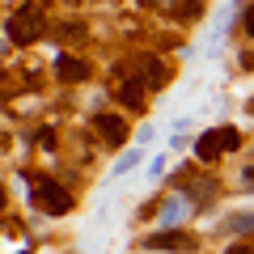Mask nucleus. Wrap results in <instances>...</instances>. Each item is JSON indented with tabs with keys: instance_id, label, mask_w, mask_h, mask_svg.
Instances as JSON below:
<instances>
[{
	"instance_id": "obj_1",
	"label": "nucleus",
	"mask_w": 254,
	"mask_h": 254,
	"mask_svg": "<svg viewBox=\"0 0 254 254\" xmlns=\"http://www.w3.org/2000/svg\"><path fill=\"white\" fill-rule=\"evenodd\" d=\"M47 34V17L38 9H17L9 17V38L17 47H30V43H38V38Z\"/></svg>"
},
{
	"instance_id": "obj_2",
	"label": "nucleus",
	"mask_w": 254,
	"mask_h": 254,
	"mask_svg": "<svg viewBox=\"0 0 254 254\" xmlns=\"http://www.w3.org/2000/svg\"><path fill=\"white\" fill-rule=\"evenodd\" d=\"M237 144H242V136H237L233 127H216V131H203L199 136L195 153H199V161H216L220 153H233Z\"/></svg>"
},
{
	"instance_id": "obj_3",
	"label": "nucleus",
	"mask_w": 254,
	"mask_h": 254,
	"mask_svg": "<svg viewBox=\"0 0 254 254\" xmlns=\"http://www.w3.org/2000/svg\"><path fill=\"white\" fill-rule=\"evenodd\" d=\"M34 199H38V208L51 212V216H64V212L72 208V195H68L64 187H55L51 178H38L34 182Z\"/></svg>"
},
{
	"instance_id": "obj_4",
	"label": "nucleus",
	"mask_w": 254,
	"mask_h": 254,
	"mask_svg": "<svg viewBox=\"0 0 254 254\" xmlns=\"http://www.w3.org/2000/svg\"><path fill=\"white\" fill-rule=\"evenodd\" d=\"M148 250H195V237L190 233H153Z\"/></svg>"
},
{
	"instance_id": "obj_5",
	"label": "nucleus",
	"mask_w": 254,
	"mask_h": 254,
	"mask_svg": "<svg viewBox=\"0 0 254 254\" xmlns=\"http://www.w3.org/2000/svg\"><path fill=\"white\" fill-rule=\"evenodd\" d=\"M98 131H102V140H106V144H115V148L127 140V123H123L119 115H98Z\"/></svg>"
},
{
	"instance_id": "obj_6",
	"label": "nucleus",
	"mask_w": 254,
	"mask_h": 254,
	"mask_svg": "<svg viewBox=\"0 0 254 254\" xmlns=\"http://www.w3.org/2000/svg\"><path fill=\"white\" fill-rule=\"evenodd\" d=\"M140 68H144V85H148V89H161V85L170 81V68H165L161 60H153V55L140 60Z\"/></svg>"
},
{
	"instance_id": "obj_7",
	"label": "nucleus",
	"mask_w": 254,
	"mask_h": 254,
	"mask_svg": "<svg viewBox=\"0 0 254 254\" xmlns=\"http://www.w3.org/2000/svg\"><path fill=\"white\" fill-rule=\"evenodd\" d=\"M85 72H89V68H85L81 60H72V55H60V60H55V76H60V81H85Z\"/></svg>"
},
{
	"instance_id": "obj_8",
	"label": "nucleus",
	"mask_w": 254,
	"mask_h": 254,
	"mask_svg": "<svg viewBox=\"0 0 254 254\" xmlns=\"http://www.w3.org/2000/svg\"><path fill=\"white\" fill-rule=\"evenodd\" d=\"M140 85H144V81H123V85H115L119 102L131 106V110H140V106H144V89H140Z\"/></svg>"
},
{
	"instance_id": "obj_9",
	"label": "nucleus",
	"mask_w": 254,
	"mask_h": 254,
	"mask_svg": "<svg viewBox=\"0 0 254 254\" xmlns=\"http://www.w3.org/2000/svg\"><path fill=\"white\" fill-rule=\"evenodd\" d=\"M229 229L233 233H254V212H233L229 216Z\"/></svg>"
},
{
	"instance_id": "obj_10",
	"label": "nucleus",
	"mask_w": 254,
	"mask_h": 254,
	"mask_svg": "<svg viewBox=\"0 0 254 254\" xmlns=\"http://www.w3.org/2000/svg\"><path fill=\"white\" fill-rule=\"evenodd\" d=\"M55 38H64V43L85 38V26H81V21H64V26H55Z\"/></svg>"
},
{
	"instance_id": "obj_11",
	"label": "nucleus",
	"mask_w": 254,
	"mask_h": 254,
	"mask_svg": "<svg viewBox=\"0 0 254 254\" xmlns=\"http://www.w3.org/2000/svg\"><path fill=\"white\" fill-rule=\"evenodd\" d=\"M136 165H140V153H127L123 161L115 165V174H127V170H136Z\"/></svg>"
},
{
	"instance_id": "obj_12",
	"label": "nucleus",
	"mask_w": 254,
	"mask_h": 254,
	"mask_svg": "<svg viewBox=\"0 0 254 254\" xmlns=\"http://www.w3.org/2000/svg\"><path fill=\"white\" fill-rule=\"evenodd\" d=\"M242 30H246V34H250V38H254V4H250V9L242 13Z\"/></svg>"
},
{
	"instance_id": "obj_13",
	"label": "nucleus",
	"mask_w": 254,
	"mask_h": 254,
	"mask_svg": "<svg viewBox=\"0 0 254 254\" xmlns=\"http://www.w3.org/2000/svg\"><path fill=\"white\" fill-rule=\"evenodd\" d=\"M178 13H182V17H187V21H190V17H195V13H199V0H182V9H178Z\"/></svg>"
},
{
	"instance_id": "obj_14",
	"label": "nucleus",
	"mask_w": 254,
	"mask_h": 254,
	"mask_svg": "<svg viewBox=\"0 0 254 254\" xmlns=\"http://www.w3.org/2000/svg\"><path fill=\"white\" fill-rule=\"evenodd\" d=\"M178 212H182V208H178V203H170V208H165V212H161V216H165V225H174V220H178Z\"/></svg>"
},
{
	"instance_id": "obj_15",
	"label": "nucleus",
	"mask_w": 254,
	"mask_h": 254,
	"mask_svg": "<svg viewBox=\"0 0 254 254\" xmlns=\"http://www.w3.org/2000/svg\"><path fill=\"white\" fill-rule=\"evenodd\" d=\"M229 254H254V250H250V246H233V250H229Z\"/></svg>"
},
{
	"instance_id": "obj_16",
	"label": "nucleus",
	"mask_w": 254,
	"mask_h": 254,
	"mask_svg": "<svg viewBox=\"0 0 254 254\" xmlns=\"http://www.w3.org/2000/svg\"><path fill=\"white\" fill-rule=\"evenodd\" d=\"M246 182H250V187H254V165H250V170H246Z\"/></svg>"
},
{
	"instance_id": "obj_17",
	"label": "nucleus",
	"mask_w": 254,
	"mask_h": 254,
	"mask_svg": "<svg viewBox=\"0 0 254 254\" xmlns=\"http://www.w3.org/2000/svg\"><path fill=\"white\" fill-rule=\"evenodd\" d=\"M0 208H4V187H0Z\"/></svg>"
},
{
	"instance_id": "obj_18",
	"label": "nucleus",
	"mask_w": 254,
	"mask_h": 254,
	"mask_svg": "<svg viewBox=\"0 0 254 254\" xmlns=\"http://www.w3.org/2000/svg\"><path fill=\"white\" fill-rule=\"evenodd\" d=\"M140 4H148V0H140Z\"/></svg>"
}]
</instances>
